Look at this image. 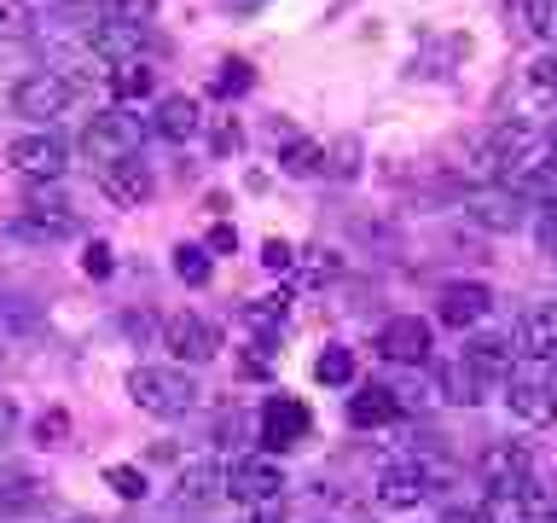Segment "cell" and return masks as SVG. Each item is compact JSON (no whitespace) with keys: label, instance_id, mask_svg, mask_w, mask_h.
Masks as SVG:
<instances>
[{"label":"cell","instance_id":"cell-47","mask_svg":"<svg viewBox=\"0 0 557 523\" xmlns=\"http://www.w3.org/2000/svg\"><path fill=\"white\" fill-rule=\"evenodd\" d=\"M546 390L557 396V361H546Z\"/></svg>","mask_w":557,"mask_h":523},{"label":"cell","instance_id":"cell-26","mask_svg":"<svg viewBox=\"0 0 557 523\" xmlns=\"http://www.w3.org/2000/svg\"><path fill=\"white\" fill-rule=\"evenodd\" d=\"M99 17L104 24H122V29H146L157 17V0H99Z\"/></svg>","mask_w":557,"mask_h":523},{"label":"cell","instance_id":"cell-31","mask_svg":"<svg viewBox=\"0 0 557 523\" xmlns=\"http://www.w3.org/2000/svg\"><path fill=\"white\" fill-rule=\"evenodd\" d=\"M35 24H41V17H35L24 0H0V41H24V35H35Z\"/></svg>","mask_w":557,"mask_h":523},{"label":"cell","instance_id":"cell-45","mask_svg":"<svg viewBox=\"0 0 557 523\" xmlns=\"http://www.w3.org/2000/svg\"><path fill=\"white\" fill-rule=\"evenodd\" d=\"M244 523H285V506H250Z\"/></svg>","mask_w":557,"mask_h":523},{"label":"cell","instance_id":"cell-43","mask_svg":"<svg viewBox=\"0 0 557 523\" xmlns=\"http://www.w3.org/2000/svg\"><path fill=\"white\" fill-rule=\"evenodd\" d=\"M540 251H546V256L557 262V209H552L546 221H540Z\"/></svg>","mask_w":557,"mask_h":523},{"label":"cell","instance_id":"cell-6","mask_svg":"<svg viewBox=\"0 0 557 523\" xmlns=\"http://www.w3.org/2000/svg\"><path fill=\"white\" fill-rule=\"evenodd\" d=\"M476 471H482V488H487V495L511 506L517 488L534 477V460H529V448H522V442H494V448H482Z\"/></svg>","mask_w":557,"mask_h":523},{"label":"cell","instance_id":"cell-8","mask_svg":"<svg viewBox=\"0 0 557 523\" xmlns=\"http://www.w3.org/2000/svg\"><path fill=\"white\" fill-rule=\"evenodd\" d=\"M7 163L24 174V181L52 186V181H59V174L70 169V151H64L59 134H17L12 146H7Z\"/></svg>","mask_w":557,"mask_h":523},{"label":"cell","instance_id":"cell-10","mask_svg":"<svg viewBox=\"0 0 557 523\" xmlns=\"http://www.w3.org/2000/svg\"><path fill=\"white\" fill-rule=\"evenodd\" d=\"M12 233L17 239H70L76 233V216H70V204L59 198V192H29V204H24V216L12 221Z\"/></svg>","mask_w":557,"mask_h":523},{"label":"cell","instance_id":"cell-4","mask_svg":"<svg viewBox=\"0 0 557 523\" xmlns=\"http://www.w3.org/2000/svg\"><path fill=\"white\" fill-rule=\"evenodd\" d=\"M226 495L244 500V506H278L285 471H278V460H268V453H244V460L226 465Z\"/></svg>","mask_w":557,"mask_h":523},{"label":"cell","instance_id":"cell-5","mask_svg":"<svg viewBox=\"0 0 557 523\" xmlns=\"http://www.w3.org/2000/svg\"><path fill=\"white\" fill-rule=\"evenodd\" d=\"M163 349H169L181 366H203V361L221 355V331L209 326L203 314L181 308V314H169V320H163Z\"/></svg>","mask_w":557,"mask_h":523},{"label":"cell","instance_id":"cell-9","mask_svg":"<svg viewBox=\"0 0 557 523\" xmlns=\"http://www.w3.org/2000/svg\"><path fill=\"white\" fill-rule=\"evenodd\" d=\"M308 408L296 396H268L261 401V413H256V436H261V448H273V453H285V448H296L308 436Z\"/></svg>","mask_w":557,"mask_h":523},{"label":"cell","instance_id":"cell-35","mask_svg":"<svg viewBox=\"0 0 557 523\" xmlns=\"http://www.w3.org/2000/svg\"><path fill=\"white\" fill-rule=\"evenodd\" d=\"M522 17H529V29L540 35V41H557V0H529Z\"/></svg>","mask_w":557,"mask_h":523},{"label":"cell","instance_id":"cell-33","mask_svg":"<svg viewBox=\"0 0 557 523\" xmlns=\"http://www.w3.org/2000/svg\"><path fill=\"white\" fill-rule=\"evenodd\" d=\"M104 483H111L122 500H146V471L139 465H104Z\"/></svg>","mask_w":557,"mask_h":523},{"label":"cell","instance_id":"cell-29","mask_svg":"<svg viewBox=\"0 0 557 523\" xmlns=\"http://www.w3.org/2000/svg\"><path fill=\"white\" fill-rule=\"evenodd\" d=\"M278 320H285V296H256V303H244V326L256 331V343L268 338V331H278Z\"/></svg>","mask_w":557,"mask_h":523},{"label":"cell","instance_id":"cell-3","mask_svg":"<svg viewBox=\"0 0 557 523\" xmlns=\"http://www.w3.org/2000/svg\"><path fill=\"white\" fill-rule=\"evenodd\" d=\"M435 483H442V471H435L430 460H395V465L377 471V488H372V495L389 506V512H412L418 500L435 495Z\"/></svg>","mask_w":557,"mask_h":523},{"label":"cell","instance_id":"cell-13","mask_svg":"<svg viewBox=\"0 0 557 523\" xmlns=\"http://www.w3.org/2000/svg\"><path fill=\"white\" fill-rule=\"evenodd\" d=\"M377 355L395 366H424L430 361V326L418 314H395L389 326L377 331Z\"/></svg>","mask_w":557,"mask_h":523},{"label":"cell","instance_id":"cell-44","mask_svg":"<svg viewBox=\"0 0 557 523\" xmlns=\"http://www.w3.org/2000/svg\"><path fill=\"white\" fill-rule=\"evenodd\" d=\"M233 244H238V233H233L226 221H215V227H209V251H233Z\"/></svg>","mask_w":557,"mask_h":523},{"label":"cell","instance_id":"cell-49","mask_svg":"<svg viewBox=\"0 0 557 523\" xmlns=\"http://www.w3.org/2000/svg\"><path fill=\"white\" fill-rule=\"evenodd\" d=\"M546 151H557V129H552V146H546Z\"/></svg>","mask_w":557,"mask_h":523},{"label":"cell","instance_id":"cell-28","mask_svg":"<svg viewBox=\"0 0 557 523\" xmlns=\"http://www.w3.org/2000/svg\"><path fill=\"white\" fill-rule=\"evenodd\" d=\"M250 82H256V70L244 64V59H221L215 82H209V94H215V99H238V94H250Z\"/></svg>","mask_w":557,"mask_h":523},{"label":"cell","instance_id":"cell-41","mask_svg":"<svg viewBox=\"0 0 557 523\" xmlns=\"http://www.w3.org/2000/svg\"><path fill=\"white\" fill-rule=\"evenodd\" d=\"M308 273H320V279H331V273H343V262H337V251H320V244H313V251H308Z\"/></svg>","mask_w":557,"mask_h":523},{"label":"cell","instance_id":"cell-27","mask_svg":"<svg viewBox=\"0 0 557 523\" xmlns=\"http://www.w3.org/2000/svg\"><path fill=\"white\" fill-rule=\"evenodd\" d=\"M313 378H320V384H355V349L325 343L320 361H313Z\"/></svg>","mask_w":557,"mask_h":523},{"label":"cell","instance_id":"cell-23","mask_svg":"<svg viewBox=\"0 0 557 523\" xmlns=\"http://www.w3.org/2000/svg\"><path fill=\"white\" fill-rule=\"evenodd\" d=\"M442 384H447V396H453V401H465V408H470V401H482V390H487V378H482L465 355L442 366Z\"/></svg>","mask_w":557,"mask_h":523},{"label":"cell","instance_id":"cell-40","mask_svg":"<svg viewBox=\"0 0 557 523\" xmlns=\"http://www.w3.org/2000/svg\"><path fill=\"white\" fill-rule=\"evenodd\" d=\"M529 76H534L540 94H557V52H546V59H534V64H529Z\"/></svg>","mask_w":557,"mask_h":523},{"label":"cell","instance_id":"cell-48","mask_svg":"<svg viewBox=\"0 0 557 523\" xmlns=\"http://www.w3.org/2000/svg\"><path fill=\"white\" fill-rule=\"evenodd\" d=\"M70 523H99V518H70Z\"/></svg>","mask_w":557,"mask_h":523},{"label":"cell","instance_id":"cell-38","mask_svg":"<svg viewBox=\"0 0 557 523\" xmlns=\"http://www.w3.org/2000/svg\"><path fill=\"white\" fill-rule=\"evenodd\" d=\"M261 268H268V273H290L296 268V251H290L285 239H268V244H261Z\"/></svg>","mask_w":557,"mask_h":523},{"label":"cell","instance_id":"cell-7","mask_svg":"<svg viewBox=\"0 0 557 523\" xmlns=\"http://www.w3.org/2000/svg\"><path fill=\"white\" fill-rule=\"evenodd\" d=\"M70 105H76V82L59 76V70H35V76H24L12 87V111L17 117H64Z\"/></svg>","mask_w":557,"mask_h":523},{"label":"cell","instance_id":"cell-20","mask_svg":"<svg viewBox=\"0 0 557 523\" xmlns=\"http://www.w3.org/2000/svg\"><path fill=\"white\" fill-rule=\"evenodd\" d=\"M517 192V198H534V204H557V151H540L529 169H517L511 181H505Z\"/></svg>","mask_w":557,"mask_h":523},{"label":"cell","instance_id":"cell-15","mask_svg":"<svg viewBox=\"0 0 557 523\" xmlns=\"http://www.w3.org/2000/svg\"><path fill=\"white\" fill-rule=\"evenodd\" d=\"M215 500H226V471L215 460H198L174 477V506H181V512H203V506H215Z\"/></svg>","mask_w":557,"mask_h":523},{"label":"cell","instance_id":"cell-16","mask_svg":"<svg viewBox=\"0 0 557 523\" xmlns=\"http://www.w3.org/2000/svg\"><path fill=\"white\" fill-rule=\"evenodd\" d=\"M487 303H494V291L482 285V279H453V285H442V303H435V314H442V326H476Z\"/></svg>","mask_w":557,"mask_h":523},{"label":"cell","instance_id":"cell-32","mask_svg":"<svg viewBox=\"0 0 557 523\" xmlns=\"http://www.w3.org/2000/svg\"><path fill=\"white\" fill-rule=\"evenodd\" d=\"M70 442V413L64 408H47L35 418V448H64Z\"/></svg>","mask_w":557,"mask_h":523},{"label":"cell","instance_id":"cell-37","mask_svg":"<svg viewBox=\"0 0 557 523\" xmlns=\"http://www.w3.org/2000/svg\"><path fill=\"white\" fill-rule=\"evenodd\" d=\"M111 268H116V262H111V244L94 239V244L82 251V273H87V279H111Z\"/></svg>","mask_w":557,"mask_h":523},{"label":"cell","instance_id":"cell-18","mask_svg":"<svg viewBox=\"0 0 557 523\" xmlns=\"http://www.w3.org/2000/svg\"><path fill=\"white\" fill-rule=\"evenodd\" d=\"M389 418H400V396L389 384H360V390L348 396V425L377 430V425H389Z\"/></svg>","mask_w":557,"mask_h":523},{"label":"cell","instance_id":"cell-39","mask_svg":"<svg viewBox=\"0 0 557 523\" xmlns=\"http://www.w3.org/2000/svg\"><path fill=\"white\" fill-rule=\"evenodd\" d=\"M442 523H494V512H487V506H476V500H453L447 512H442Z\"/></svg>","mask_w":557,"mask_h":523},{"label":"cell","instance_id":"cell-36","mask_svg":"<svg viewBox=\"0 0 557 523\" xmlns=\"http://www.w3.org/2000/svg\"><path fill=\"white\" fill-rule=\"evenodd\" d=\"M331 174H337V181H355L360 174V146L355 139H337V146H331Z\"/></svg>","mask_w":557,"mask_h":523},{"label":"cell","instance_id":"cell-25","mask_svg":"<svg viewBox=\"0 0 557 523\" xmlns=\"http://www.w3.org/2000/svg\"><path fill=\"white\" fill-rule=\"evenodd\" d=\"M278 169L296 174V181H302V174H320L325 169V146L320 139H290V146L278 151Z\"/></svg>","mask_w":557,"mask_h":523},{"label":"cell","instance_id":"cell-17","mask_svg":"<svg viewBox=\"0 0 557 523\" xmlns=\"http://www.w3.org/2000/svg\"><path fill=\"white\" fill-rule=\"evenodd\" d=\"M198 129H203V105L191 99V94H163V99H157L151 134H163V139H174V146H186Z\"/></svg>","mask_w":557,"mask_h":523},{"label":"cell","instance_id":"cell-1","mask_svg":"<svg viewBox=\"0 0 557 523\" xmlns=\"http://www.w3.org/2000/svg\"><path fill=\"white\" fill-rule=\"evenodd\" d=\"M128 396L139 413L151 418H186L191 408H198V378L186 373V366H134L128 373Z\"/></svg>","mask_w":557,"mask_h":523},{"label":"cell","instance_id":"cell-42","mask_svg":"<svg viewBox=\"0 0 557 523\" xmlns=\"http://www.w3.org/2000/svg\"><path fill=\"white\" fill-rule=\"evenodd\" d=\"M238 139H244V134H238V122H215V151H221V157H226V151H238Z\"/></svg>","mask_w":557,"mask_h":523},{"label":"cell","instance_id":"cell-46","mask_svg":"<svg viewBox=\"0 0 557 523\" xmlns=\"http://www.w3.org/2000/svg\"><path fill=\"white\" fill-rule=\"evenodd\" d=\"M12 418H17V413H12V401H7V396H0V436H7V430H12Z\"/></svg>","mask_w":557,"mask_h":523},{"label":"cell","instance_id":"cell-14","mask_svg":"<svg viewBox=\"0 0 557 523\" xmlns=\"http://www.w3.org/2000/svg\"><path fill=\"white\" fill-rule=\"evenodd\" d=\"M511 343L522 361H557V303H540L522 314L511 326Z\"/></svg>","mask_w":557,"mask_h":523},{"label":"cell","instance_id":"cell-11","mask_svg":"<svg viewBox=\"0 0 557 523\" xmlns=\"http://www.w3.org/2000/svg\"><path fill=\"white\" fill-rule=\"evenodd\" d=\"M99 192L122 209H139V204L157 198V174H151V163H139V157H122V163L99 169Z\"/></svg>","mask_w":557,"mask_h":523},{"label":"cell","instance_id":"cell-2","mask_svg":"<svg viewBox=\"0 0 557 523\" xmlns=\"http://www.w3.org/2000/svg\"><path fill=\"white\" fill-rule=\"evenodd\" d=\"M146 134H151V122H139L134 111H99L82 129V151L104 169V163H122V157H139V139Z\"/></svg>","mask_w":557,"mask_h":523},{"label":"cell","instance_id":"cell-22","mask_svg":"<svg viewBox=\"0 0 557 523\" xmlns=\"http://www.w3.org/2000/svg\"><path fill=\"white\" fill-rule=\"evenodd\" d=\"M465 361L494 384V378H511V338H470L465 343Z\"/></svg>","mask_w":557,"mask_h":523},{"label":"cell","instance_id":"cell-34","mask_svg":"<svg viewBox=\"0 0 557 523\" xmlns=\"http://www.w3.org/2000/svg\"><path fill=\"white\" fill-rule=\"evenodd\" d=\"M41 506V483H0V512H35Z\"/></svg>","mask_w":557,"mask_h":523},{"label":"cell","instance_id":"cell-24","mask_svg":"<svg viewBox=\"0 0 557 523\" xmlns=\"http://www.w3.org/2000/svg\"><path fill=\"white\" fill-rule=\"evenodd\" d=\"M151 87H157V70H151V64H139V59L111 70V94H116L122 105H128V99H146Z\"/></svg>","mask_w":557,"mask_h":523},{"label":"cell","instance_id":"cell-19","mask_svg":"<svg viewBox=\"0 0 557 523\" xmlns=\"http://www.w3.org/2000/svg\"><path fill=\"white\" fill-rule=\"evenodd\" d=\"M465 209H470V221L494 227V233H511V227L522 221V209H517V192H511V186H505V192H470Z\"/></svg>","mask_w":557,"mask_h":523},{"label":"cell","instance_id":"cell-12","mask_svg":"<svg viewBox=\"0 0 557 523\" xmlns=\"http://www.w3.org/2000/svg\"><path fill=\"white\" fill-rule=\"evenodd\" d=\"M505 408H511L522 425H552V418H557V396L546 390V373L522 366V373L505 378Z\"/></svg>","mask_w":557,"mask_h":523},{"label":"cell","instance_id":"cell-30","mask_svg":"<svg viewBox=\"0 0 557 523\" xmlns=\"http://www.w3.org/2000/svg\"><path fill=\"white\" fill-rule=\"evenodd\" d=\"M174 279H186V285H209V251H203V244H174Z\"/></svg>","mask_w":557,"mask_h":523},{"label":"cell","instance_id":"cell-21","mask_svg":"<svg viewBox=\"0 0 557 523\" xmlns=\"http://www.w3.org/2000/svg\"><path fill=\"white\" fill-rule=\"evenodd\" d=\"M511 518L517 523H552L557 518V477H529L511 500Z\"/></svg>","mask_w":557,"mask_h":523}]
</instances>
